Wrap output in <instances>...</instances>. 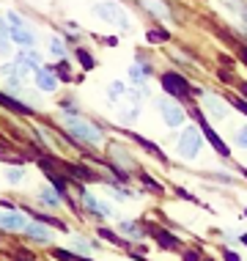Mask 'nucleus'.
<instances>
[{
	"label": "nucleus",
	"instance_id": "obj_1",
	"mask_svg": "<svg viewBox=\"0 0 247 261\" xmlns=\"http://www.w3.org/2000/svg\"><path fill=\"white\" fill-rule=\"evenodd\" d=\"M63 124H66V129H69V135H72V138H80V140H86V143H91V146L102 143V129H99L96 124L86 121V118L66 113V116H63Z\"/></svg>",
	"mask_w": 247,
	"mask_h": 261
},
{
	"label": "nucleus",
	"instance_id": "obj_2",
	"mask_svg": "<svg viewBox=\"0 0 247 261\" xmlns=\"http://www.w3.org/2000/svg\"><path fill=\"white\" fill-rule=\"evenodd\" d=\"M201 146H203V138H201V132L195 129V126H187L184 129V135L179 138V143H176V149H179V154L184 160H193L198 151H201Z\"/></svg>",
	"mask_w": 247,
	"mask_h": 261
},
{
	"label": "nucleus",
	"instance_id": "obj_3",
	"mask_svg": "<svg viewBox=\"0 0 247 261\" xmlns=\"http://www.w3.org/2000/svg\"><path fill=\"white\" fill-rule=\"evenodd\" d=\"M162 88H165V94H171L173 99H187L189 96V83L184 80L181 74H176V72H165L162 74Z\"/></svg>",
	"mask_w": 247,
	"mask_h": 261
},
{
	"label": "nucleus",
	"instance_id": "obj_4",
	"mask_svg": "<svg viewBox=\"0 0 247 261\" xmlns=\"http://www.w3.org/2000/svg\"><path fill=\"white\" fill-rule=\"evenodd\" d=\"M157 108L162 110V116H165V124H168V126H179V124L187 121L184 108H181L179 102H173V99H159Z\"/></svg>",
	"mask_w": 247,
	"mask_h": 261
},
{
	"label": "nucleus",
	"instance_id": "obj_5",
	"mask_svg": "<svg viewBox=\"0 0 247 261\" xmlns=\"http://www.w3.org/2000/svg\"><path fill=\"white\" fill-rule=\"evenodd\" d=\"M198 118H201V116H198ZM201 132H203V135H206V140H209V143H211V146H214V151H217V154H220V157H225V160H228V157H231V151H228V146H225V143H223V140H220V138H217V132H214V129H211V126H209L206 121H203V118H201Z\"/></svg>",
	"mask_w": 247,
	"mask_h": 261
},
{
	"label": "nucleus",
	"instance_id": "obj_6",
	"mask_svg": "<svg viewBox=\"0 0 247 261\" xmlns=\"http://www.w3.org/2000/svg\"><path fill=\"white\" fill-rule=\"evenodd\" d=\"M58 80H61V77L55 74V69H39V72H36V86L41 91H55V88H58Z\"/></svg>",
	"mask_w": 247,
	"mask_h": 261
},
{
	"label": "nucleus",
	"instance_id": "obj_7",
	"mask_svg": "<svg viewBox=\"0 0 247 261\" xmlns=\"http://www.w3.org/2000/svg\"><path fill=\"white\" fill-rule=\"evenodd\" d=\"M17 69H19V74L25 77V72H39V55L36 53H22L17 58Z\"/></svg>",
	"mask_w": 247,
	"mask_h": 261
},
{
	"label": "nucleus",
	"instance_id": "obj_8",
	"mask_svg": "<svg viewBox=\"0 0 247 261\" xmlns=\"http://www.w3.org/2000/svg\"><path fill=\"white\" fill-rule=\"evenodd\" d=\"M25 225H28V220L25 217H19V215H11V212H0V228H9V231H19L22 228L25 231Z\"/></svg>",
	"mask_w": 247,
	"mask_h": 261
},
{
	"label": "nucleus",
	"instance_id": "obj_9",
	"mask_svg": "<svg viewBox=\"0 0 247 261\" xmlns=\"http://www.w3.org/2000/svg\"><path fill=\"white\" fill-rule=\"evenodd\" d=\"M11 22H17V28H11V39H14V41H19V44H33V33L28 31V28L19 22V19L14 17V14H11Z\"/></svg>",
	"mask_w": 247,
	"mask_h": 261
},
{
	"label": "nucleus",
	"instance_id": "obj_10",
	"mask_svg": "<svg viewBox=\"0 0 247 261\" xmlns=\"http://www.w3.org/2000/svg\"><path fill=\"white\" fill-rule=\"evenodd\" d=\"M203 105H206V108L214 113L217 118H225V113H228V102H223V99H217L214 94H206L203 96Z\"/></svg>",
	"mask_w": 247,
	"mask_h": 261
},
{
	"label": "nucleus",
	"instance_id": "obj_11",
	"mask_svg": "<svg viewBox=\"0 0 247 261\" xmlns=\"http://www.w3.org/2000/svg\"><path fill=\"white\" fill-rule=\"evenodd\" d=\"M25 234L33 237V239H41V242H49V239H52V234H49L41 223H28L25 225Z\"/></svg>",
	"mask_w": 247,
	"mask_h": 261
},
{
	"label": "nucleus",
	"instance_id": "obj_12",
	"mask_svg": "<svg viewBox=\"0 0 247 261\" xmlns=\"http://www.w3.org/2000/svg\"><path fill=\"white\" fill-rule=\"evenodd\" d=\"M154 237H157V242H159L165 250H173V248H179V239H176L173 234H168V231H162V228H154Z\"/></svg>",
	"mask_w": 247,
	"mask_h": 261
},
{
	"label": "nucleus",
	"instance_id": "obj_13",
	"mask_svg": "<svg viewBox=\"0 0 247 261\" xmlns=\"http://www.w3.org/2000/svg\"><path fill=\"white\" fill-rule=\"evenodd\" d=\"M41 203H44V206H49V209H52V206H61V193H58V190H41Z\"/></svg>",
	"mask_w": 247,
	"mask_h": 261
},
{
	"label": "nucleus",
	"instance_id": "obj_14",
	"mask_svg": "<svg viewBox=\"0 0 247 261\" xmlns=\"http://www.w3.org/2000/svg\"><path fill=\"white\" fill-rule=\"evenodd\" d=\"M11 50V28L0 19V53H9Z\"/></svg>",
	"mask_w": 247,
	"mask_h": 261
},
{
	"label": "nucleus",
	"instance_id": "obj_15",
	"mask_svg": "<svg viewBox=\"0 0 247 261\" xmlns=\"http://www.w3.org/2000/svg\"><path fill=\"white\" fill-rule=\"evenodd\" d=\"M0 105H3V108H9V110H14V113H28V108L22 102H17V99H11L9 94H3V91H0Z\"/></svg>",
	"mask_w": 247,
	"mask_h": 261
},
{
	"label": "nucleus",
	"instance_id": "obj_16",
	"mask_svg": "<svg viewBox=\"0 0 247 261\" xmlns=\"http://www.w3.org/2000/svg\"><path fill=\"white\" fill-rule=\"evenodd\" d=\"M121 234L124 237H143V228H140V223H132V220H126V223H121Z\"/></svg>",
	"mask_w": 247,
	"mask_h": 261
},
{
	"label": "nucleus",
	"instance_id": "obj_17",
	"mask_svg": "<svg viewBox=\"0 0 247 261\" xmlns=\"http://www.w3.org/2000/svg\"><path fill=\"white\" fill-rule=\"evenodd\" d=\"M135 140H138L140 146H143V149H148V151H151V154H154V157H157V160H162V162H168V160H165V154H162V149H159V146L148 143V140H146V138H140V135H135Z\"/></svg>",
	"mask_w": 247,
	"mask_h": 261
},
{
	"label": "nucleus",
	"instance_id": "obj_18",
	"mask_svg": "<svg viewBox=\"0 0 247 261\" xmlns=\"http://www.w3.org/2000/svg\"><path fill=\"white\" fill-rule=\"evenodd\" d=\"M99 14H102L104 19H116L118 25H126V17L118 9H99Z\"/></svg>",
	"mask_w": 247,
	"mask_h": 261
},
{
	"label": "nucleus",
	"instance_id": "obj_19",
	"mask_svg": "<svg viewBox=\"0 0 247 261\" xmlns=\"http://www.w3.org/2000/svg\"><path fill=\"white\" fill-rule=\"evenodd\" d=\"M86 206H88V209H94V212H99V215H110V209H107V206H102V201H96L94 195H86Z\"/></svg>",
	"mask_w": 247,
	"mask_h": 261
},
{
	"label": "nucleus",
	"instance_id": "obj_20",
	"mask_svg": "<svg viewBox=\"0 0 247 261\" xmlns=\"http://www.w3.org/2000/svg\"><path fill=\"white\" fill-rule=\"evenodd\" d=\"M74 245H77V248H80L83 253H91V250L96 248L94 242H88V239H83V237H77V239H74Z\"/></svg>",
	"mask_w": 247,
	"mask_h": 261
},
{
	"label": "nucleus",
	"instance_id": "obj_21",
	"mask_svg": "<svg viewBox=\"0 0 247 261\" xmlns=\"http://www.w3.org/2000/svg\"><path fill=\"white\" fill-rule=\"evenodd\" d=\"M22 179H25V168H11L9 171V181H14V185L22 181Z\"/></svg>",
	"mask_w": 247,
	"mask_h": 261
},
{
	"label": "nucleus",
	"instance_id": "obj_22",
	"mask_svg": "<svg viewBox=\"0 0 247 261\" xmlns=\"http://www.w3.org/2000/svg\"><path fill=\"white\" fill-rule=\"evenodd\" d=\"M129 77H132V80H146L148 72H146L143 66H132V69H129Z\"/></svg>",
	"mask_w": 247,
	"mask_h": 261
},
{
	"label": "nucleus",
	"instance_id": "obj_23",
	"mask_svg": "<svg viewBox=\"0 0 247 261\" xmlns=\"http://www.w3.org/2000/svg\"><path fill=\"white\" fill-rule=\"evenodd\" d=\"M121 91H124V86H121V83H116V86H110V99L113 102H118V99H121Z\"/></svg>",
	"mask_w": 247,
	"mask_h": 261
},
{
	"label": "nucleus",
	"instance_id": "obj_24",
	"mask_svg": "<svg viewBox=\"0 0 247 261\" xmlns=\"http://www.w3.org/2000/svg\"><path fill=\"white\" fill-rule=\"evenodd\" d=\"M236 143L242 146V149H247V126H242V129L236 132Z\"/></svg>",
	"mask_w": 247,
	"mask_h": 261
},
{
	"label": "nucleus",
	"instance_id": "obj_25",
	"mask_svg": "<svg viewBox=\"0 0 247 261\" xmlns=\"http://www.w3.org/2000/svg\"><path fill=\"white\" fill-rule=\"evenodd\" d=\"M165 39H168L165 31H151L148 33V41H165Z\"/></svg>",
	"mask_w": 247,
	"mask_h": 261
},
{
	"label": "nucleus",
	"instance_id": "obj_26",
	"mask_svg": "<svg viewBox=\"0 0 247 261\" xmlns=\"http://www.w3.org/2000/svg\"><path fill=\"white\" fill-rule=\"evenodd\" d=\"M77 55H80V61H83V66H86V69H91V66H94V58H91V55H88L86 50H80Z\"/></svg>",
	"mask_w": 247,
	"mask_h": 261
},
{
	"label": "nucleus",
	"instance_id": "obj_27",
	"mask_svg": "<svg viewBox=\"0 0 247 261\" xmlns=\"http://www.w3.org/2000/svg\"><path fill=\"white\" fill-rule=\"evenodd\" d=\"M99 234H102L104 239H110V242H118V245H121V239H118L116 234H113V231H107V228H99Z\"/></svg>",
	"mask_w": 247,
	"mask_h": 261
},
{
	"label": "nucleus",
	"instance_id": "obj_28",
	"mask_svg": "<svg viewBox=\"0 0 247 261\" xmlns=\"http://www.w3.org/2000/svg\"><path fill=\"white\" fill-rule=\"evenodd\" d=\"M135 118H138V108H135V110H126V113H124V124H126V126H129L132 121H135Z\"/></svg>",
	"mask_w": 247,
	"mask_h": 261
},
{
	"label": "nucleus",
	"instance_id": "obj_29",
	"mask_svg": "<svg viewBox=\"0 0 247 261\" xmlns=\"http://www.w3.org/2000/svg\"><path fill=\"white\" fill-rule=\"evenodd\" d=\"M58 77H61V80H69V66H66V63H61V66H58Z\"/></svg>",
	"mask_w": 247,
	"mask_h": 261
},
{
	"label": "nucleus",
	"instance_id": "obj_30",
	"mask_svg": "<svg viewBox=\"0 0 247 261\" xmlns=\"http://www.w3.org/2000/svg\"><path fill=\"white\" fill-rule=\"evenodd\" d=\"M234 105H236V108H239V110H242L244 116H247V102H244V99H234Z\"/></svg>",
	"mask_w": 247,
	"mask_h": 261
},
{
	"label": "nucleus",
	"instance_id": "obj_31",
	"mask_svg": "<svg viewBox=\"0 0 247 261\" xmlns=\"http://www.w3.org/2000/svg\"><path fill=\"white\" fill-rule=\"evenodd\" d=\"M52 53H55V55H63V47H61V41H58V39L52 41Z\"/></svg>",
	"mask_w": 247,
	"mask_h": 261
},
{
	"label": "nucleus",
	"instance_id": "obj_32",
	"mask_svg": "<svg viewBox=\"0 0 247 261\" xmlns=\"http://www.w3.org/2000/svg\"><path fill=\"white\" fill-rule=\"evenodd\" d=\"M225 261H239V256L234 250H225Z\"/></svg>",
	"mask_w": 247,
	"mask_h": 261
},
{
	"label": "nucleus",
	"instance_id": "obj_33",
	"mask_svg": "<svg viewBox=\"0 0 247 261\" xmlns=\"http://www.w3.org/2000/svg\"><path fill=\"white\" fill-rule=\"evenodd\" d=\"M242 61H244V63H247V50H244V53H242Z\"/></svg>",
	"mask_w": 247,
	"mask_h": 261
},
{
	"label": "nucleus",
	"instance_id": "obj_34",
	"mask_svg": "<svg viewBox=\"0 0 247 261\" xmlns=\"http://www.w3.org/2000/svg\"><path fill=\"white\" fill-rule=\"evenodd\" d=\"M242 94H244V96H247V86H242Z\"/></svg>",
	"mask_w": 247,
	"mask_h": 261
},
{
	"label": "nucleus",
	"instance_id": "obj_35",
	"mask_svg": "<svg viewBox=\"0 0 247 261\" xmlns=\"http://www.w3.org/2000/svg\"><path fill=\"white\" fill-rule=\"evenodd\" d=\"M242 242H244V245H247V234H242Z\"/></svg>",
	"mask_w": 247,
	"mask_h": 261
},
{
	"label": "nucleus",
	"instance_id": "obj_36",
	"mask_svg": "<svg viewBox=\"0 0 247 261\" xmlns=\"http://www.w3.org/2000/svg\"><path fill=\"white\" fill-rule=\"evenodd\" d=\"M244 22H247V11H244Z\"/></svg>",
	"mask_w": 247,
	"mask_h": 261
}]
</instances>
